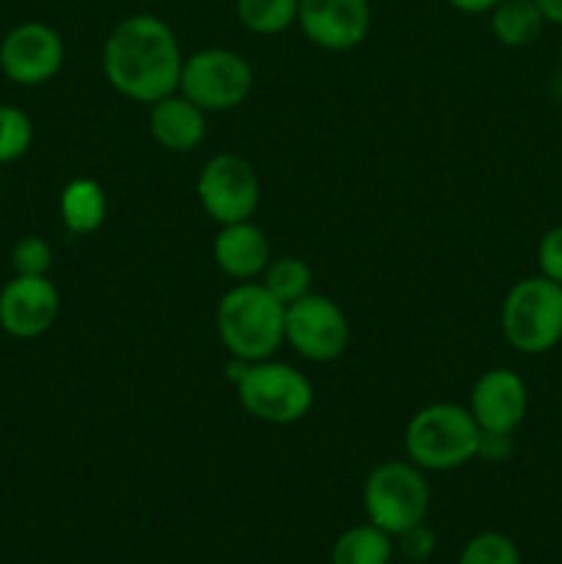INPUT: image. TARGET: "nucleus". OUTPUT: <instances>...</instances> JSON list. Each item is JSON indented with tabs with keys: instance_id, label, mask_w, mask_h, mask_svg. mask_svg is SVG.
I'll use <instances>...</instances> for the list:
<instances>
[{
	"instance_id": "3",
	"label": "nucleus",
	"mask_w": 562,
	"mask_h": 564,
	"mask_svg": "<svg viewBox=\"0 0 562 564\" xmlns=\"http://www.w3.org/2000/svg\"><path fill=\"white\" fill-rule=\"evenodd\" d=\"M483 430L472 411L455 402H433L419 408L408 422L402 446L413 466L422 471H452L479 455Z\"/></svg>"
},
{
	"instance_id": "25",
	"label": "nucleus",
	"mask_w": 562,
	"mask_h": 564,
	"mask_svg": "<svg viewBox=\"0 0 562 564\" xmlns=\"http://www.w3.org/2000/svg\"><path fill=\"white\" fill-rule=\"evenodd\" d=\"M538 270L545 279L562 284V224L551 226L538 242Z\"/></svg>"
},
{
	"instance_id": "30",
	"label": "nucleus",
	"mask_w": 562,
	"mask_h": 564,
	"mask_svg": "<svg viewBox=\"0 0 562 564\" xmlns=\"http://www.w3.org/2000/svg\"><path fill=\"white\" fill-rule=\"evenodd\" d=\"M560 119H562V110H560Z\"/></svg>"
},
{
	"instance_id": "28",
	"label": "nucleus",
	"mask_w": 562,
	"mask_h": 564,
	"mask_svg": "<svg viewBox=\"0 0 562 564\" xmlns=\"http://www.w3.org/2000/svg\"><path fill=\"white\" fill-rule=\"evenodd\" d=\"M540 9V14L545 17V22L562 28V0H534Z\"/></svg>"
},
{
	"instance_id": "1",
	"label": "nucleus",
	"mask_w": 562,
	"mask_h": 564,
	"mask_svg": "<svg viewBox=\"0 0 562 564\" xmlns=\"http://www.w3.org/2000/svg\"><path fill=\"white\" fill-rule=\"evenodd\" d=\"M182 55L176 33L154 14H132L110 31L102 47V72L110 86L132 102L154 105L180 91Z\"/></svg>"
},
{
	"instance_id": "9",
	"label": "nucleus",
	"mask_w": 562,
	"mask_h": 564,
	"mask_svg": "<svg viewBox=\"0 0 562 564\" xmlns=\"http://www.w3.org/2000/svg\"><path fill=\"white\" fill-rule=\"evenodd\" d=\"M284 341L306 361L328 364L345 356L350 345V323L339 303L309 292L287 306Z\"/></svg>"
},
{
	"instance_id": "21",
	"label": "nucleus",
	"mask_w": 562,
	"mask_h": 564,
	"mask_svg": "<svg viewBox=\"0 0 562 564\" xmlns=\"http://www.w3.org/2000/svg\"><path fill=\"white\" fill-rule=\"evenodd\" d=\"M33 143V121L17 105H0V165L25 158Z\"/></svg>"
},
{
	"instance_id": "15",
	"label": "nucleus",
	"mask_w": 562,
	"mask_h": 564,
	"mask_svg": "<svg viewBox=\"0 0 562 564\" xmlns=\"http://www.w3.org/2000/svg\"><path fill=\"white\" fill-rule=\"evenodd\" d=\"M149 132L163 149L174 154L193 152L207 135V113L185 94L174 91L158 99L149 110Z\"/></svg>"
},
{
	"instance_id": "10",
	"label": "nucleus",
	"mask_w": 562,
	"mask_h": 564,
	"mask_svg": "<svg viewBox=\"0 0 562 564\" xmlns=\"http://www.w3.org/2000/svg\"><path fill=\"white\" fill-rule=\"evenodd\" d=\"M64 39L44 22H22L0 42V72L17 86H44L61 72Z\"/></svg>"
},
{
	"instance_id": "23",
	"label": "nucleus",
	"mask_w": 562,
	"mask_h": 564,
	"mask_svg": "<svg viewBox=\"0 0 562 564\" xmlns=\"http://www.w3.org/2000/svg\"><path fill=\"white\" fill-rule=\"evenodd\" d=\"M11 268L14 275H47L53 268V248L44 237H22L11 248Z\"/></svg>"
},
{
	"instance_id": "8",
	"label": "nucleus",
	"mask_w": 562,
	"mask_h": 564,
	"mask_svg": "<svg viewBox=\"0 0 562 564\" xmlns=\"http://www.w3.org/2000/svg\"><path fill=\"white\" fill-rule=\"evenodd\" d=\"M198 202L215 224L251 220L262 202V185L253 165L240 154H215L202 165L196 180Z\"/></svg>"
},
{
	"instance_id": "11",
	"label": "nucleus",
	"mask_w": 562,
	"mask_h": 564,
	"mask_svg": "<svg viewBox=\"0 0 562 564\" xmlns=\"http://www.w3.org/2000/svg\"><path fill=\"white\" fill-rule=\"evenodd\" d=\"M298 25L320 50L345 53L367 39L372 9L369 0H298Z\"/></svg>"
},
{
	"instance_id": "5",
	"label": "nucleus",
	"mask_w": 562,
	"mask_h": 564,
	"mask_svg": "<svg viewBox=\"0 0 562 564\" xmlns=\"http://www.w3.org/2000/svg\"><path fill=\"white\" fill-rule=\"evenodd\" d=\"M367 521L397 538L406 529L428 521L430 485L411 460H389L375 466L361 490Z\"/></svg>"
},
{
	"instance_id": "14",
	"label": "nucleus",
	"mask_w": 562,
	"mask_h": 564,
	"mask_svg": "<svg viewBox=\"0 0 562 564\" xmlns=\"http://www.w3.org/2000/svg\"><path fill=\"white\" fill-rule=\"evenodd\" d=\"M213 259L224 275L235 281H253L264 273L270 257V240L253 220L226 224L215 235Z\"/></svg>"
},
{
	"instance_id": "13",
	"label": "nucleus",
	"mask_w": 562,
	"mask_h": 564,
	"mask_svg": "<svg viewBox=\"0 0 562 564\" xmlns=\"http://www.w3.org/2000/svg\"><path fill=\"white\" fill-rule=\"evenodd\" d=\"M468 411L483 433L512 435L529 411V389L512 369L494 367L479 375L472 386Z\"/></svg>"
},
{
	"instance_id": "22",
	"label": "nucleus",
	"mask_w": 562,
	"mask_h": 564,
	"mask_svg": "<svg viewBox=\"0 0 562 564\" xmlns=\"http://www.w3.org/2000/svg\"><path fill=\"white\" fill-rule=\"evenodd\" d=\"M457 564H521V554L507 534L479 532L463 545Z\"/></svg>"
},
{
	"instance_id": "18",
	"label": "nucleus",
	"mask_w": 562,
	"mask_h": 564,
	"mask_svg": "<svg viewBox=\"0 0 562 564\" xmlns=\"http://www.w3.org/2000/svg\"><path fill=\"white\" fill-rule=\"evenodd\" d=\"M395 538L375 523L345 529L331 549V564H391Z\"/></svg>"
},
{
	"instance_id": "19",
	"label": "nucleus",
	"mask_w": 562,
	"mask_h": 564,
	"mask_svg": "<svg viewBox=\"0 0 562 564\" xmlns=\"http://www.w3.org/2000/svg\"><path fill=\"white\" fill-rule=\"evenodd\" d=\"M314 273L303 259L298 257H279L270 259L268 268L262 273V286L275 297L279 303L290 306V303L301 301L303 295L312 292Z\"/></svg>"
},
{
	"instance_id": "29",
	"label": "nucleus",
	"mask_w": 562,
	"mask_h": 564,
	"mask_svg": "<svg viewBox=\"0 0 562 564\" xmlns=\"http://www.w3.org/2000/svg\"><path fill=\"white\" fill-rule=\"evenodd\" d=\"M560 66H562V44H560Z\"/></svg>"
},
{
	"instance_id": "2",
	"label": "nucleus",
	"mask_w": 562,
	"mask_h": 564,
	"mask_svg": "<svg viewBox=\"0 0 562 564\" xmlns=\"http://www.w3.org/2000/svg\"><path fill=\"white\" fill-rule=\"evenodd\" d=\"M284 314L259 281H237L215 308V330L231 358L264 361L284 345Z\"/></svg>"
},
{
	"instance_id": "7",
	"label": "nucleus",
	"mask_w": 562,
	"mask_h": 564,
	"mask_svg": "<svg viewBox=\"0 0 562 564\" xmlns=\"http://www.w3.org/2000/svg\"><path fill=\"white\" fill-rule=\"evenodd\" d=\"M242 408L264 424H295L314 405V386L301 369L281 361H253L237 386Z\"/></svg>"
},
{
	"instance_id": "6",
	"label": "nucleus",
	"mask_w": 562,
	"mask_h": 564,
	"mask_svg": "<svg viewBox=\"0 0 562 564\" xmlns=\"http://www.w3.org/2000/svg\"><path fill=\"white\" fill-rule=\"evenodd\" d=\"M251 88V64L235 50L204 47L182 61L180 94H185L204 113H226L240 108Z\"/></svg>"
},
{
	"instance_id": "12",
	"label": "nucleus",
	"mask_w": 562,
	"mask_h": 564,
	"mask_svg": "<svg viewBox=\"0 0 562 564\" xmlns=\"http://www.w3.org/2000/svg\"><path fill=\"white\" fill-rule=\"evenodd\" d=\"M58 312V286L47 275H14L0 290V328L14 339H36L47 334Z\"/></svg>"
},
{
	"instance_id": "4",
	"label": "nucleus",
	"mask_w": 562,
	"mask_h": 564,
	"mask_svg": "<svg viewBox=\"0 0 562 564\" xmlns=\"http://www.w3.org/2000/svg\"><path fill=\"white\" fill-rule=\"evenodd\" d=\"M501 334L523 356L554 350L562 341V284L540 273L516 281L501 303Z\"/></svg>"
},
{
	"instance_id": "27",
	"label": "nucleus",
	"mask_w": 562,
	"mask_h": 564,
	"mask_svg": "<svg viewBox=\"0 0 562 564\" xmlns=\"http://www.w3.org/2000/svg\"><path fill=\"white\" fill-rule=\"evenodd\" d=\"M446 3L463 14H490L501 0H446Z\"/></svg>"
},
{
	"instance_id": "20",
	"label": "nucleus",
	"mask_w": 562,
	"mask_h": 564,
	"mask_svg": "<svg viewBox=\"0 0 562 564\" xmlns=\"http://www.w3.org/2000/svg\"><path fill=\"white\" fill-rule=\"evenodd\" d=\"M237 17L259 36H275L298 22V0H237Z\"/></svg>"
},
{
	"instance_id": "26",
	"label": "nucleus",
	"mask_w": 562,
	"mask_h": 564,
	"mask_svg": "<svg viewBox=\"0 0 562 564\" xmlns=\"http://www.w3.org/2000/svg\"><path fill=\"white\" fill-rule=\"evenodd\" d=\"M512 452V441L510 435H499V433H483V441H479V455L483 460L499 463L507 460Z\"/></svg>"
},
{
	"instance_id": "16",
	"label": "nucleus",
	"mask_w": 562,
	"mask_h": 564,
	"mask_svg": "<svg viewBox=\"0 0 562 564\" xmlns=\"http://www.w3.org/2000/svg\"><path fill=\"white\" fill-rule=\"evenodd\" d=\"M58 215L61 224H64V229L69 235H94L105 224V218H108V196H105V187L97 180L77 176V180H72L61 191Z\"/></svg>"
},
{
	"instance_id": "17",
	"label": "nucleus",
	"mask_w": 562,
	"mask_h": 564,
	"mask_svg": "<svg viewBox=\"0 0 562 564\" xmlns=\"http://www.w3.org/2000/svg\"><path fill=\"white\" fill-rule=\"evenodd\" d=\"M545 17L540 14L534 0H501L490 11V33L505 47H529L540 39Z\"/></svg>"
},
{
	"instance_id": "24",
	"label": "nucleus",
	"mask_w": 562,
	"mask_h": 564,
	"mask_svg": "<svg viewBox=\"0 0 562 564\" xmlns=\"http://www.w3.org/2000/svg\"><path fill=\"white\" fill-rule=\"evenodd\" d=\"M397 551L402 554V560L411 564H422L433 556L435 551V534L428 523H417V527L406 529L402 534H397Z\"/></svg>"
}]
</instances>
